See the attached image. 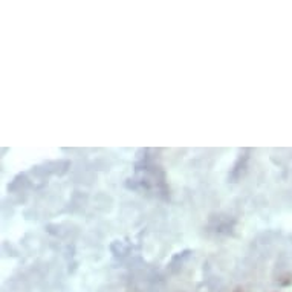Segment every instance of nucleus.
I'll return each mask as SVG.
<instances>
[]
</instances>
